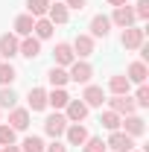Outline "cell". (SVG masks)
<instances>
[{"mask_svg": "<svg viewBox=\"0 0 149 152\" xmlns=\"http://www.w3.org/2000/svg\"><path fill=\"white\" fill-rule=\"evenodd\" d=\"M67 76H70V82L76 85H91V76H93V67L85 61V58H76L73 64L67 67Z\"/></svg>", "mask_w": 149, "mask_h": 152, "instance_id": "obj_1", "label": "cell"}, {"mask_svg": "<svg viewBox=\"0 0 149 152\" xmlns=\"http://www.w3.org/2000/svg\"><path fill=\"white\" fill-rule=\"evenodd\" d=\"M120 132H126L129 137H140V134L146 132V120L140 114H126L120 120Z\"/></svg>", "mask_w": 149, "mask_h": 152, "instance_id": "obj_2", "label": "cell"}, {"mask_svg": "<svg viewBox=\"0 0 149 152\" xmlns=\"http://www.w3.org/2000/svg\"><path fill=\"white\" fill-rule=\"evenodd\" d=\"M105 149H111V152H131L134 149V137H129L126 132H111V137L105 140Z\"/></svg>", "mask_w": 149, "mask_h": 152, "instance_id": "obj_3", "label": "cell"}, {"mask_svg": "<svg viewBox=\"0 0 149 152\" xmlns=\"http://www.w3.org/2000/svg\"><path fill=\"white\" fill-rule=\"evenodd\" d=\"M64 129H67V117L61 111H56V114H50L47 120H44V132L50 134L53 140H58L61 134H64Z\"/></svg>", "mask_w": 149, "mask_h": 152, "instance_id": "obj_4", "label": "cell"}, {"mask_svg": "<svg viewBox=\"0 0 149 152\" xmlns=\"http://www.w3.org/2000/svg\"><path fill=\"white\" fill-rule=\"evenodd\" d=\"M88 108H102V102H105V91L99 88V85H85V91L79 96Z\"/></svg>", "mask_w": 149, "mask_h": 152, "instance_id": "obj_5", "label": "cell"}, {"mask_svg": "<svg viewBox=\"0 0 149 152\" xmlns=\"http://www.w3.org/2000/svg\"><path fill=\"white\" fill-rule=\"evenodd\" d=\"M143 38H146V32H143L140 26H126L123 35H120V44H123L126 50H137V47L143 44Z\"/></svg>", "mask_w": 149, "mask_h": 152, "instance_id": "obj_6", "label": "cell"}, {"mask_svg": "<svg viewBox=\"0 0 149 152\" xmlns=\"http://www.w3.org/2000/svg\"><path fill=\"white\" fill-rule=\"evenodd\" d=\"M108 108H111L114 114H120V117H126V114H134V111H137V105H134V99H131L129 94L111 96V99H108Z\"/></svg>", "mask_w": 149, "mask_h": 152, "instance_id": "obj_7", "label": "cell"}, {"mask_svg": "<svg viewBox=\"0 0 149 152\" xmlns=\"http://www.w3.org/2000/svg\"><path fill=\"white\" fill-rule=\"evenodd\" d=\"M88 105L82 102V99H70L67 105H64V117H67V123H82L85 117H88Z\"/></svg>", "mask_w": 149, "mask_h": 152, "instance_id": "obj_8", "label": "cell"}, {"mask_svg": "<svg viewBox=\"0 0 149 152\" xmlns=\"http://www.w3.org/2000/svg\"><path fill=\"white\" fill-rule=\"evenodd\" d=\"M64 137H67V143H70V146H82L91 134H88V129H85V123H67Z\"/></svg>", "mask_w": 149, "mask_h": 152, "instance_id": "obj_9", "label": "cell"}, {"mask_svg": "<svg viewBox=\"0 0 149 152\" xmlns=\"http://www.w3.org/2000/svg\"><path fill=\"white\" fill-rule=\"evenodd\" d=\"M53 58H56V67H70V64L76 61L73 47H70L67 41H58V44H56V50H53Z\"/></svg>", "mask_w": 149, "mask_h": 152, "instance_id": "obj_10", "label": "cell"}, {"mask_svg": "<svg viewBox=\"0 0 149 152\" xmlns=\"http://www.w3.org/2000/svg\"><path fill=\"white\" fill-rule=\"evenodd\" d=\"M70 47H73V56L76 58H88L93 53V38L88 35V32H79V35L73 38V44H70Z\"/></svg>", "mask_w": 149, "mask_h": 152, "instance_id": "obj_11", "label": "cell"}, {"mask_svg": "<svg viewBox=\"0 0 149 152\" xmlns=\"http://www.w3.org/2000/svg\"><path fill=\"white\" fill-rule=\"evenodd\" d=\"M18 47H20V38L15 32L0 35V58H15L18 56Z\"/></svg>", "mask_w": 149, "mask_h": 152, "instance_id": "obj_12", "label": "cell"}, {"mask_svg": "<svg viewBox=\"0 0 149 152\" xmlns=\"http://www.w3.org/2000/svg\"><path fill=\"white\" fill-rule=\"evenodd\" d=\"M9 126L15 132H26L29 129V108H9Z\"/></svg>", "mask_w": 149, "mask_h": 152, "instance_id": "obj_13", "label": "cell"}, {"mask_svg": "<svg viewBox=\"0 0 149 152\" xmlns=\"http://www.w3.org/2000/svg\"><path fill=\"white\" fill-rule=\"evenodd\" d=\"M134 12H131V6L126 3V6H117L114 9V15H111V23L114 26H120V29H126V26H134Z\"/></svg>", "mask_w": 149, "mask_h": 152, "instance_id": "obj_14", "label": "cell"}, {"mask_svg": "<svg viewBox=\"0 0 149 152\" xmlns=\"http://www.w3.org/2000/svg\"><path fill=\"white\" fill-rule=\"evenodd\" d=\"M108 32H111V18H108V15H93L88 35L91 38H108Z\"/></svg>", "mask_w": 149, "mask_h": 152, "instance_id": "obj_15", "label": "cell"}, {"mask_svg": "<svg viewBox=\"0 0 149 152\" xmlns=\"http://www.w3.org/2000/svg\"><path fill=\"white\" fill-rule=\"evenodd\" d=\"M146 76H149L146 61H131L129 67H126V79H129L131 85H146Z\"/></svg>", "mask_w": 149, "mask_h": 152, "instance_id": "obj_16", "label": "cell"}, {"mask_svg": "<svg viewBox=\"0 0 149 152\" xmlns=\"http://www.w3.org/2000/svg\"><path fill=\"white\" fill-rule=\"evenodd\" d=\"M18 56H23V58H38V56H41V41H38L35 35H26V38H20Z\"/></svg>", "mask_w": 149, "mask_h": 152, "instance_id": "obj_17", "label": "cell"}, {"mask_svg": "<svg viewBox=\"0 0 149 152\" xmlns=\"http://www.w3.org/2000/svg\"><path fill=\"white\" fill-rule=\"evenodd\" d=\"M67 18H70V9H67L64 3L53 0V3H50V9H47V20L56 26V23H67Z\"/></svg>", "mask_w": 149, "mask_h": 152, "instance_id": "obj_18", "label": "cell"}, {"mask_svg": "<svg viewBox=\"0 0 149 152\" xmlns=\"http://www.w3.org/2000/svg\"><path fill=\"white\" fill-rule=\"evenodd\" d=\"M26 102H29V111H44L47 108V91L44 88H29Z\"/></svg>", "mask_w": 149, "mask_h": 152, "instance_id": "obj_19", "label": "cell"}, {"mask_svg": "<svg viewBox=\"0 0 149 152\" xmlns=\"http://www.w3.org/2000/svg\"><path fill=\"white\" fill-rule=\"evenodd\" d=\"M67 102H70V94H67L64 88H53V91L47 94V105H53L56 111H64Z\"/></svg>", "mask_w": 149, "mask_h": 152, "instance_id": "obj_20", "label": "cell"}, {"mask_svg": "<svg viewBox=\"0 0 149 152\" xmlns=\"http://www.w3.org/2000/svg\"><path fill=\"white\" fill-rule=\"evenodd\" d=\"M32 26H35V18L26 12V15H18L15 18V35L18 38H26V35H32Z\"/></svg>", "mask_w": 149, "mask_h": 152, "instance_id": "obj_21", "label": "cell"}, {"mask_svg": "<svg viewBox=\"0 0 149 152\" xmlns=\"http://www.w3.org/2000/svg\"><path fill=\"white\" fill-rule=\"evenodd\" d=\"M53 32H56V26L50 23L47 18H35V26H32V35L38 38V41H47V38H53Z\"/></svg>", "mask_w": 149, "mask_h": 152, "instance_id": "obj_22", "label": "cell"}, {"mask_svg": "<svg viewBox=\"0 0 149 152\" xmlns=\"http://www.w3.org/2000/svg\"><path fill=\"white\" fill-rule=\"evenodd\" d=\"M108 91H111L114 96H123V94L131 91V82L126 76H111V79H108Z\"/></svg>", "mask_w": 149, "mask_h": 152, "instance_id": "obj_23", "label": "cell"}, {"mask_svg": "<svg viewBox=\"0 0 149 152\" xmlns=\"http://www.w3.org/2000/svg\"><path fill=\"white\" fill-rule=\"evenodd\" d=\"M47 79H50V85L53 88H64L67 82H70V76H67V67H50V73H47Z\"/></svg>", "mask_w": 149, "mask_h": 152, "instance_id": "obj_24", "label": "cell"}, {"mask_svg": "<svg viewBox=\"0 0 149 152\" xmlns=\"http://www.w3.org/2000/svg\"><path fill=\"white\" fill-rule=\"evenodd\" d=\"M53 0H26V9L32 18H47V9H50Z\"/></svg>", "mask_w": 149, "mask_h": 152, "instance_id": "obj_25", "label": "cell"}, {"mask_svg": "<svg viewBox=\"0 0 149 152\" xmlns=\"http://www.w3.org/2000/svg\"><path fill=\"white\" fill-rule=\"evenodd\" d=\"M120 120H123V117H120V114H114L111 108H105V111H102V117H99V123H102L108 132H117V129H120Z\"/></svg>", "mask_w": 149, "mask_h": 152, "instance_id": "obj_26", "label": "cell"}, {"mask_svg": "<svg viewBox=\"0 0 149 152\" xmlns=\"http://www.w3.org/2000/svg\"><path fill=\"white\" fill-rule=\"evenodd\" d=\"M18 105V94L12 91V85H6L3 91H0V111L3 108H15Z\"/></svg>", "mask_w": 149, "mask_h": 152, "instance_id": "obj_27", "label": "cell"}, {"mask_svg": "<svg viewBox=\"0 0 149 152\" xmlns=\"http://www.w3.org/2000/svg\"><path fill=\"white\" fill-rule=\"evenodd\" d=\"M15 79H18V70H15L9 61H0V85L6 88V85H12Z\"/></svg>", "mask_w": 149, "mask_h": 152, "instance_id": "obj_28", "label": "cell"}, {"mask_svg": "<svg viewBox=\"0 0 149 152\" xmlns=\"http://www.w3.org/2000/svg\"><path fill=\"white\" fill-rule=\"evenodd\" d=\"M44 146H47V143H44L38 134H29V137L20 143V152H44Z\"/></svg>", "mask_w": 149, "mask_h": 152, "instance_id": "obj_29", "label": "cell"}, {"mask_svg": "<svg viewBox=\"0 0 149 152\" xmlns=\"http://www.w3.org/2000/svg\"><path fill=\"white\" fill-rule=\"evenodd\" d=\"M15 129L9 126V123H0V146H12L15 143Z\"/></svg>", "mask_w": 149, "mask_h": 152, "instance_id": "obj_30", "label": "cell"}, {"mask_svg": "<svg viewBox=\"0 0 149 152\" xmlns=\"http://www.w3.org/2000/svg\"><path fill=\"white\" fill-rule=\"evenodd\" d=\"M131 99H134L137 108H149V88H146V85H137V91H134Z\"/></svg>", "mask_w": 149, "mask_h": 152, "instance_id": "obj_31", "label": "cell"}, {"mask_svg": "<svg viewBox=\"0 0 149 152\" xmlns=\"http://www.w3.org/2000/svg\"><path fill=\"white\" fill-rule=\"evenodd\" d=\"M82 152H105V140L102 137H88L82 143Z\"/></svg>", "mask_w": 149, "mask_h": 152, "instance_id": "obj_32", "label": "cell"}, {"mask_svg": "<svg viewBox=\"0 0 149 152\" xmlns=\"http://www.w3.org/2000/svg\"><path fill=\"white\" fill-rule=\"evenodd\" d=\"M131 12H134V18H137V20H146L149 18V0H137Z\"/></svg>", "mask_w": 149, "mask_h": 152, "instance_id": "obj_33", "label": "cell"}, {"mask_svg": "<svg viewBox=\"0 0 149 152\" xmlns=\"http://www.w3.org/2000/svg\"><path fill=\"white\" fill-rule=\"evenodd\" d=\"M64 6H67V9H76V12H82V9L88 6V0H64Z\"/></svg>", "mask_w": 149, "mask_h": 152, "instance_id": "obj_34", "label": "cell"}, {"mask_svg": "<svg viewBox=\"0 0 149 152\" xmlns=\"http://www.w3.org/2000/svg\"><path fill=\"white\" fill-rule=\"evenodd\" d=\"M44 152H67V146H64L61 140H53L50 146H44Z\"/></svg>", "mask_w": 149, "mask_h": 152, "instance_id": "obj_35", "label": "cell"}, {"mask_svg": "<svg viewBox=\"0 0 149 152\" xmlns=\"http://www.w3.org/2000/svg\"><path fill=\"white\" fill-rule=\"evenodd\" d=\"M0 152H20V146H15V143L12 146H0Z\"/></svg>", "mask_w": 149, "mask_h": 152, "instance_id": "obj_36", "label": "cell"}, {"mask_svg": "<svg viewBox=\"0 0 149 152\" xmlns=\"http://www.w3.org/2000/svg\"><path fill=\"white\" fill-rule=\"evenodd\" d=\"M108 3H111L114 9H117V6H126V3H129V0H108Z\"/></svg>", "mask_w": 149, "mask_h": 152, "instance_id": "obj_37", "label": "cell"}, {"mask_svg": "<svg viewBox=\"0 0 149 152\" xmlns=\"http://www.w3.org/2000/svg\"><path fill=\"white\" fill-rule=\"evenodd\" d=\"M0 123H3V120H0Z\"/></svg>", "mask_w": 149, "mask_h": 152, "instance_id": "obj_38", "label": "cell"}, {"mask_svg": "<svg viewBox=\"0 0 149 152\" xmlns=\"http://www.w3.org/2000/svg\"><path fill=\"white\" fill-rule=\"evenodd\" d=\"M131 152H134V149H131Z\"/></svg>", "mask_w": 149, "mask_h": 152, "instance_id": "obj_39", "label": "cell"}]
</instances>
